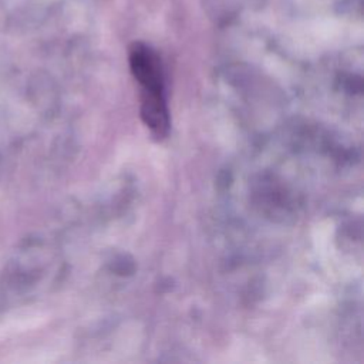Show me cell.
<instances>
[{"label":"cell","mask_w":364,"mask_h":364,"mask_svg":"<svg viewBox=\"0 0 364 364\" xmlns=\"http://www.w3.org/2000/svg\"><path fill=\"white\" fill-rule=\"evenodd\" d=\"M129 67L142 91L164 92L162 64L152 48L135 43L129 50Z\"/></svg>","instance_id":"1"},{"label":"cell","mask_w":364,"mask_h":364,"mask_svg":"<svg viewBox=\"0 0 364 364\" xmlns=\"http://www.w3.org/2000/svg\"><path fill=\"white\" fill-rule=\"evenodd\" d=\"M141 118L156 138L168 135L169 111L164 92L141 91Z\"/></svg>","instance_id":"2"}]
</instances>
